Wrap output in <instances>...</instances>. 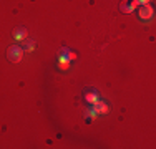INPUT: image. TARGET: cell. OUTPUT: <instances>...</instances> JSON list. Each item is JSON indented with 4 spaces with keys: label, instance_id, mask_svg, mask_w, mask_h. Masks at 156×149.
Returning <instances> with one entry per match:
<instances>
[{
    "label": "cell",
    "instance_id": "6da1fadb",
    "mask_svg": "<svg viewBox=\"0 0 156 149\" xmlns=\"http://www.w3.org/2000/svg\"><path fill=\"white\" fill-rule=\"evenodd\" d=\"M23 57V48L18 47V45H12V47H9V50H7V58H9V61L12 63H18Z\"/></svg>",
    "mask_w": 156,
    "mask_h": 149
},
{
    "label": "cell",
    "instance_id": "7a4b0ae2",
    "mask_svg": "<svg viewBox=\"0 0 156 149\" xmlns=\"http://www.w3.org/2000/svg\"><path fill=\"white\" fill-rule=\"evenodd\" d=\"M91 108H93V111H95L96 114H106V113L110 111V106H108V104H106L105 101H100V99H98L95 104H91Z\"/></svg>",
    "mask_w": 156,
    "mask_h": 149
},
{
    "label": "cell",
    "instance_id": "3957f363",
    "mask_svg": "<svg viewBox=\"0 0 156 149\" xmlns=\"http://www.w3.org/2000/svg\"><path fill=\"white\" fill-rule=\"evenodd\" d=\"M153 13H154V10H153V7H150V5H143L140 9V18L141 20H150V18L153 17Z\"/></svg>",
    "mask_w": 156,
    "mask_h": 149
},
{
    "label": "cell",
    "instance_id": "277c9868",
    "mask_svg": "<svg viewBox=\"0 0 156 149\" xmlns=\"http://www.w3.org/2000/svg\"><path fill=\"white\" fill-rule=\"evenodd\" d=\"M27 30H25L23 27H18L15 32H13V40H17V42H23L25 38H27Z\"/></svg>",
    "mask_w": 156,
    "mask_h": 149
},
{
    "label": "cell",
    "instance_id": "5b68a950",
    "mask_svg": "<svg viewBox=\"0 0 156 149\" xmlns=\"http://www.w3.org/2000/svg\"><path fill=\"white\" fill-rule=\"evenodd\" d=\"M58 68L60 70H68L70 68V60L66 55H60V57H58Z\"/></svg>",
    "mask_w": 156,
    "mask_h": 149
},
{
    "label": "cell",
    "instance_id": "8992f818",
    "mask_svg": "<svg viewBox=\"0 0 156 149\" xmlns=\"http://www.w3.org/2000/svg\"><path fill=\"white\" fill-rule=\"evenodd\" d=\"M35 50V42L30 38H25L23 40V51H27V53H30V51Z\"/></svg>",
    "mask_w": 156,
    "mask_h": 149
},
{
    "label": "cell",
    "instance_id": "52a82bcc",
    "mask_svg": "<svg viewBox=\"0 0 156 149\" xmlns=\"http://www.w3.org/2000/svg\"><path fill=\"white\" fill-rule=\"evenodd\" d=\"M85 99H87L88 104H95L98 101V95H96V93H87V95H85Z\"/></svg>",
    "mask_w": 156,
    "mask_h": 149
},
{
    "label": "cell",
    "instance_id": "ba28073f",
    "mask_svg": "<svg viewBox=\"0 0 156 149\" xmlns=\"http://www.w3.org/2000/svg\"><path fill=\"white\" fill-rule=\"evenodd\" d=\"M85 116H87L88 121H91V119H96V113L93 111V108H88V109L85 111Z\"/></svg>",
    "mask_w": 156,
    "mask_h": 149
},
{
    "label": "cell",
    "instance_id": "9c48e42d",
    "mask_svg": "<svg viewBox=\"0 0 156 149\" xmlns=\"http://www.w3.org/2000/svg\"><path fill=\"white\" fill-rule=\"evenodd\" d=\"M66 57H68V60L72 61V60H75V58H76V53H75V51H70V50H68V53H66Z\"/></svg>",
    "mask_w": 156,
    "mask_h": 149
},
{
    "label": "cell",
    "instance_id": "30bf717a",
    "mask_svg": "<svg viewBox=\"0 0 156 149\" xmlns=\"http://www.w3.org/2000/svg\"><path fill=\"white\" fill-rule=\"evenodd\" d=\"M140 3H143V5H148V2H150V0H138Z\"/></svg>",
    "mask_w": 156,
    "mask_h": 149
}]
</instances>
